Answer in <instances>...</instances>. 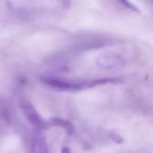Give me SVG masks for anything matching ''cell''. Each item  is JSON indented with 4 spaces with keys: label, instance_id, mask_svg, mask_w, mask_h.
I'll return each mask as SVG.
<instances>
[{
    "label": "cell",
    "instance_id": "cell-1",
    "mask_svg": "<svg viewBox=\"0 0 153 153\" xmlns=\"http://www.w3.org/2000/svg\"><path fill=\"white\" fill-rule=\"evenodd\" d=\"M44 83L59 91L76 92L92 89L98 85H104L108 83H119L121 79L116 77L106 78H94V79H64L57 77H44L42 79Z\"/></svg>",
    "mask_w": 153,
    "mask_h": 153
},
{
    "label": "cell",
    "instance_id": "cell-2",
    "mask_svg": "<svg viewBox=\"0 0 153 153\" xmlns=\"http://www.w3.org/2000/svg\"><path fill=\"white\" fill-rule=\"evenodd\" d=\"M21 108H22L23 115L25 116L26 120L29 122V124L32 125L36 130H44L50 127L48 120H45L40 114L38 113L33 105L28 101H23L21 104Z\"/></svg>",
    "mask_w": 153,
    "mask_h": 153
},
{
    "label": "cell",
    "instance_id": "cell-3",
    "mask_svg": "<svg viewBox=\"0 0 153 153\" xmlns=\"http://www.w3.org/2000/svg\"><path fill=\"white\" fill-rule=\"evenodd\" d=\"M30 153H50L46 137L42 130H38L32 137Z\"/></svg>",
    "mask_w": 153,
    "mask_h": 153
},
{
    "label": "cell",
    "instance_id": "cell-4",
    "mask_svg": "<svg viewBox=\"0 0 153 153\" xmlns=\"http://www.w3.org/2000/svg\"><path fill=\"white\" fill-rule=\"evenodd\" d=\"M48 121L50 126H57V127H61V128H64L67 131V133H69V134H73L75 131L74 125L66 119L54 117V118H50Z\"/></svg>",
    "mask_w": 153,
    "mask_h": 153
},
{
    "label": "cell",
    "instance_id": "cell-5",
    "mask_svg": "<svg viewBox=\"0 0 153 153\" xmlns=\"http://www.w3.org/2000/svg\"><path fill=\"white\" fill-rule=\"evenodd\" d=\"M120 56L116 53H107L102 56H100V59H98V64L101 67H107V68H111V67H115L117 65L120 64Z\"/></svg>",
    "mask_w": 153,
    "mask_h": 153
},
{
    "label": "cell",
    "instance_id": "cell-6",
    "mask_svg": "<svg viewBox=\"0 0 153 153\" xmlns=\"http://www.w3.org/2000/svg\"><path fill=\"white\" fill-rule=\"evenodd\" d=\"M117 1L119 2L120 4H122L127 10H132V12H139V8H137L130 0H117Z\"/></svg>",
    "mask_w": 153,
    "mask_h": 153
},
{
    "label": "cell",
    "instance_id": "cell-7",
    "mask_svg": "<svg viewBox=\"0 0 153 153\" xmlns=\"http://www.w3.org/2000/svg\"><path fill=\"white\" fill-rule=\"evenodd\" d=\"M111 137L113 141H115L117 144H122L123 143V139L122 137H120L119 134H117V133H111Z\"/></svg>",
    "mask_w": 153,
    "mask_h": 153
},
{
    "label": "cell",
    "instance_id": "cell-8",
    "mask_svg": "<svg viewBox=\"0 0 153 153\" xmlns=\"http://www.w3.org/2000/svg\"><path fill=\"white\" fill-rule=\"evenodd\" d=\"M61 153H71V150L69 149L67 146H64V147L62 148V150H61Z\"/></svg>",
    "mask_w": 153,
    "mask_h": 153
}]
</instances>
